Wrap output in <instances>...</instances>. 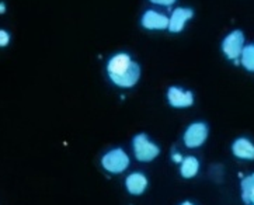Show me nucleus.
I'll return each mask as SVG.
<instances>
[{"label": "nucleus", "instance_id": "nucleus-16", "mask_svg": "<svg viewBox=\"0 0 254 205\" xmlns=\"http://www.w3.org/2000/svg\"><path fill=\"white\" fill-rule=\"evenodd\" d=\"M6 11V4L3 1H0V14H3Z\"/></svg>", "mask_w": 254, "mask_h": 205}, {"label": "nucleus", "instance_id": "nucleus-17", "mask_svg": "<svg viewBox=\"0 0 254 205\" xmlns=\"http://www.w3.org/2000/svg\"><path fill=\"white\" fill-rule=\"evenodd\" d=\"M174 162H179V163H181V162H183V157L176 153V155H174Z\"/></svg>", "mask_w": 254, "mask_h": 205}, {"label": "nucleus", "instance_id": "nucleus-7", "mask_svg": "<svg viewBox=\"0 0 254 205\" xmlns=\"http://www.w3.org/2000/svg\"><path fill=\"white\" fill-rule=\"evenodd\" d=\"M194 17V11L189 7H179L172 13L169 18V31L170 33H181L186 27V23Z\"/></svg>", "mask_w": 254, "mask_h": 205}, {"label": "nucleus", "instance_id": "nucleus-12", "mask_svg": "<svg viewBox=\"0 0 254 205\" xmlns=\"http://www.w3.org/2000/svg\"><path fill=\"white\" fill-rule=\"evenodd\" d=\"M242 198L246 204H254V173L242 180Z\"/></svg>", "mask_w": 254, "mask_h": 205}, {"label": "nucleus", "instance_id": "nucleus-15", "mask_svg": "<svg viewBox=\"0 0 254 205\" xmlns=\"http://www.w3.org/2000/svg\"><path fill=\"white\" fill-rule=\"evenodd\" d=\"M149 1L159 6H172L173 3H176V0H149Z\"/></svg>", "mask_w": 254, "mask_h": 205}, {"label": "nucleus", "instance_id": "nucleus-11", "mask_svg": "<svg viewBox=\"0 0 254 205\" xmlns=\"http://www.w3.org/2000/svg\"><path fill=\"white\" fill-rule=\"evenodd\" d=\"M198 170H199V162H198L197 157H194V156H187V157L183 159L180 173L184 179H192L194 176H197Z\"/></svg>", "mask_w": 254, "mask_h": 205}, {"label": "nucleus", "instance_id": "nucleus-3", "mask_svg": "<svg viewBox=\"0 0 254 205\" xmlns=\"http://www.w3.org/2000/svg\"><path fill=\"white\" fill-rule=\"evenodd\" d=\"M101 166L108 173L120 174L129 166V157L121 148L111 149L101 157Z\"/></svg>", "mask_w": 254, "mask_h": 205}, {"label": "nucleus", "instance_id": "nucleus-1", "mask_svg": "<svg viewBox=\"0 0 254 205\" xmlns=\"http://www.w3.org/2000/svg\"><path fill=\"white\" fill-rule=\"evenodd\" d=\"M107 73L118 87L128 89L135 86L140 77V68L128 54H117L107 64Z\"/></svg>", "mask_w": 254, "mask_h": 205}, {"label": "nucleus", "instance_id": "nucleus-13", "mask_svg": "<svg viewBox=\"0 0 254 205\" xmlns=\"http://www.w3.org/2000/svg\"><path fill=\"white\" fill-rule=\"evenodd\" d=\"M240 61L242 65L246 68L249 72H254V45L250 44L243 48L242 55H240Z\"/></svg>", "mask_w": 254, "mask_h": 205}, {"label": "nucleus", "instance_id": "nucleus-10", "mask_svg": "<svg viewBox=\"0 0 254 205\" xmlns=\"http://www.w3.org/2000/svg\"><path fill=\"white\" fill-rule=\"evenodd\" d=\"M232 152L233 155L239 159L245 160H253L254 159V143L246 138H239L233 142L232 145Z\"/></svg>", "mask_w": 254, "mask_h": 205}, {"label": "nucleus", "instance_id": "nucleus-2", "mask_svg": "<svg viewBox=\"0 0 254 205\" xmlns=\"http://www.w3.org/2000/svg\"><path fill=\"white\" fill-rule=\"evenodd\" d=\"M132 145H133L135 157L139 162H152L160 153V148L149 139L145 134L136 135L132 140Z\"/></svg>", "mask_w": 254, "mask_h": 205}, {"label": "nucleus", "instance_id": "nucleus-14", "mask_svg": "<svg viewBox=\"0 0 254 205\" xmlns=\"http://www.w3.org/2000/svg\"><path fill=\"white\" fill-rule=\"evenodd\" d=\"M10 42V34L6 30H0V47H6Z\"/></svg>", "mask_w": 254, "mask_h": 205}, {"label": "nucleus", "instance_id": "nucleus-8", "mask_svg": "<svg viewBox=\"0 0 254 205\" xmlns=\"http://www.w3.org/2000/svg\"><path fill=\"white\" fill-rule=\"evenodd\" d=\"M140 23L146 30H166L169 28V17L160 14L155 10H148L143 13Z\"/></svg>", "mask_w": 254, "mask_h": 205}, {"label": "nucleus", "instance_id": "nucleus-18", "mask_svg": "<svg viewBox=\"0 0 254 205\" xmlns=\"http://www.w3.org/2000/svg\"><path fill=\"white\" fill-rule=\"evenodd\" d=\"M180 205H194V204H192V203H190V201H186V203H183V204Z\"/></svg>", "mask_w": 254, "mask_h": 205}, {"label": "nucleus", "instance_id": "nucleus-19", "mask_svg": "<svg viewBox=\"0 0 254 205\" xmlns=\"http://www.w3.org/2000/svg\"><path fill=\"white\" fill-rule=\"evenodd\" d=\"M253 205H254V204H253Z\"/></svg>", "mask_w": 254, "mask_h": 205}, {"label": "nucleus", "instance_id": "nucleus-6", "mask_svg": "<svg viewBox=\"0 0 254 205\" xmlns=\"http://www.w3.org/2000/svg\"><path fill=\"white\" fill-rule=\"evenodd\" d=\"M167 100L170 106L176 108H186L194 104V94L189 90H183L180 87L173 86L167 90Z\"/></svg>", "mask_w": 254, "mask_h": 205}, {"label": "nucleus", "instance_id": "nucleus-5", "mask_svg": "<svg viewBox=\"0 0 254 205\" xmlns=\"http://www.w3.org/2000/svg\"><path fill=\"white\" fill-rule=\"evenodd\" d=\"M208 138V127L204 123H194L184 132V143L187 148H199Z\"/></svg>", "mask_w": 254, "mask_h": 205}, {"label": "nucleus", "instance_id": "nucleus-9", "mask_svg": "<svg viewBox=\"0 0 254 205\" xmlns=\"http://www.w3.org/2000/svg\"><path fill=\"white\" fill-rule=\"evenodd\" d=\"M125 187L132 196H140L148 187V179L142 173H132L125 180Z\"/></svg>", "mask_w": 254, "mask_h": 205}, {"label": "nucleus", "instance_id": "nucleus-4", "mask_svg": "<svg viewBox=\"0 0 254 205\" xmlns=\"http://www.w3.org/2000/svg\"><path fill=\"white\" fill-rule=\"evenodd\" d=\"M245 48V35L240 30L232 31L229 35L225 37V40L222 42V51L226 57L236 61L242 55V51Z\"/></svg>", "mask_w": 254, "mask_h": 205}]
</instances>
